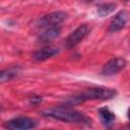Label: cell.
Returning a JSON list of instances; mask_svg holds the SVG:
<instances>
[{"mask_svg":"<svg viewBox=\"0 0 130 130\" xmlns=\"http://www.w3.org/2000/svg\"><path fill=\"white\" fill-rule=\"evenodd\" d=\"M42 114L44 117L55 119L57 121H62L66 123L82 124L86 126L91 124V119L87 117L84 113L66 106H60V107L48 109L43 111Z\"/></svg>","mask_w":130,"mask_h":130,"instance_id":"obj_1","label":"cell"},{"mask_svg":"<svg viewBox=\"0 0 130 130\" xmlns=\"http://www.w3.org/2000/svg\"><path fill=\"white\" fill-rule=\"evenodd\" d=\"M116 94H117V90L115 88L105 87V86L90 87L78 94L68 98L65 101V104L67 106H73V105H78L87 101H94V100L106 101V100L113 99L114 96H116Z\"/></svg>","mask_w":130,"mask_h":130,"instance_id":"obj_2","label":"cell"},{"mask_svg":"<svg viewBox=\"0 0 130 130\" xmlns=\"http://www.w3.org/2000/svg\"><path fill=\"white\" fill-rule=\"evenodd\" d=\"M4 126L7 130H32L38 126V122L30 117L19 116L7 121Z\"/></svg>","mask_w":130,"mask_h":130,"instance_id":"obj_3","label":"cell"},{"mask_svg":"<svg viewBox=\"0 0 130 130\" xmlns=\"http://www.w3.org/2000/svg\"><path fill=\"white\" fill-rule=\"evenodd\" d=\"M67 17V13L64 11H53L43 15L37 22L38 26L41 28H47L51 26H57L63 22Z\"/></svg>","mask_w":130,"mask_h":130,"instance_id":"obj_4","label":"cell"},{"mask_svg":"<svg viewBox=\"0 0 130 130\" xmlns=\"http://www.w3.org/2000/svg\"><path fill=\"white\" fill-rule=\"evenodd\" d=\"M89 32H90V27L87 24L79 25L65 40V44H64L65 48L66 49H72V48L76 47L79 43H81V41L84 40V38H86L88 36Z\"/></svg>","mask_w":130,"mask_h":130,"instance_id":"obj_5","label":"cell"},{"mask_svg":"<svg viewBox=\"0 0 130 130\" xmlns=\"http://www.w3.org/2000/svg\"><path fill=\"white\" fill-rule=\"evenodd\" d=\"M127 65V62L124 58L117 57L109 60L102 68V74L105 76H112L123 70Z\"/></svg>","mask_w":130,"mask_h":130,"instance_id":"obj_6","label":"cell"},{"mask_svg":"<svg viewBox=\"0 0 130 130\" xmlns=\"http://www.w3.org/2000/svg\"><path fill=\"white\" fill-rule=\"evenodd\" d=\"M128 16H129V14L126 10H121L120 12H118L110 22L109 31L116 32V31L122 29L128 21Z\"/></svg>","mask_w":130,"mask_h":130,"instance_id":"obj_7","label":"cell"},{"mask_svg":"<svg viewBox=\"0 0 130 130\" xmlns=\"http://www.w3.org/2000/svg\"><path fill=\"white\" fill-rule=\"evenodd\" d=\"M60 34H61L60 25L47 27V28H44V30L39 35L38 41L41 44H48V43L52 42L53 40H55L56 38H58L60 36Z\"/></svg>","mask_w":130,"mask_h":130,"instance_id":"obj_8","label":"cell"},{"mask_svg":"<svg viewBox=\"0 0 130 130\" xmlns=\"http://www.w3.org/2000/svg\"><path fill=\"white\" fill-rule=\"evenodd\" d=\"M59 53L58 48L55 47H44L40 50H38L37 52L34 53L32 55V59L36 61H45L48 60L49 58H52L53 56L57 55Z\"/></svg>","mask_w":130,"mask_h":130,"instance_id":"obj_9","label":"cell"},{"mask_svg":"<svg viewBox=\"0 0 130 130\" xmlns=\"http://www.w3.org/2000/svg\"><path fill=\"white\" fill-rule=\"evenodd\" d=\"M99 116H100V119H101V122L103 123V125L108 129H110L113 126L114 121L116 119L115 114L108 107L101 108L99 110Z\"/></svg>","mask_w":130,"mask_h":130,"instance_id":"obj_10","label":"cell"},{"mask_svg":"<svg viewBox=\"0 0 130 130\" xmlns=\"http://www.w3.org/2000/svg\"><path fill=\"white\" fill-rule=\"evenodd\" d=\"M116 6V3H100L96 6V12L101 17H104L112 13L115 10Z\"/></svg>","mask_w":130,"mask_h":130,"instance_id":"obj_11","label":"cell"},{"mask_svg":"<svg viewBox=\"0 0 130 130\" xmlns=\"http://www.w3.org/2000/svg\"><path fill=\"white\" fill-rule=\"evenodd\" d=\"M17 75V69L15 67H10L7 69L0 70V83L10 81Z\"/></svg>","mask_w":130,"mask_h":130,"instance_id":"obj_12","label":"cell"},{"mask_svg":"<svg viewBox=\"0 0 130 130\" xmlns=\"http://www.w3.org/2000/svg\"><path fill=\"white\" fill-rule=\"evenodd\" d=\"M42 101H43V98H42V96H39V95H34V96H31V98L29 99V103H30L31 105H34V106L39 105Z\"/></svg>","mask_w":130,"mask_h":130,"instance_id":"obj_13","label":"cell"},{"mask_svg":"<svg viewBox=\"0 0 130 130\" xmlns=\"http://www.w3.org/2000/svg\"><path fill=\"white\" fill-rule=\"evenodd\" d=\"M52 130H57V129H52Z\"/></svg>","mask_w":130,"mask_h":130,"instance_id":"obj_14","label":"cell"}]
</instances>
